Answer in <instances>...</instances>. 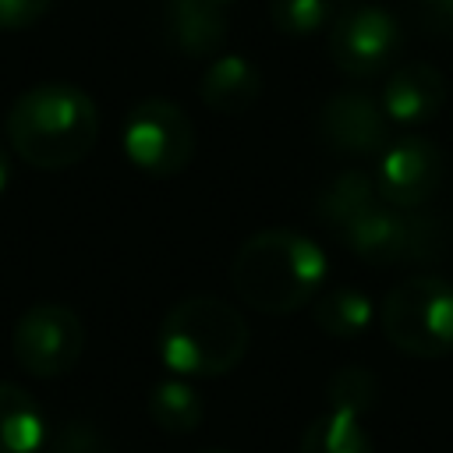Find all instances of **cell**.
I'll return each mask as SVG.
<instances>
[{
    "label": "cell",
    "instance_id": "obj_19",
    "mask_svg": "<svg viewBox=\"0 0 453 453\" xmlns=\"http://www.w3.org/2000/svg\"><path fill=\"white\" fill-rule=\"evenodd\" d=\"M350 4L354 0H269V21L276 32L290 39H304L333 25V18Z\"/></svg>",
    "mask_w": 453,
    "mask_h": 453
},
{
    "label": "cell",
    "instance_id": "obj_10",
    "mask_svg": "<svg viewBox=\"0 0 453 453\" xmlns=\"http://www.w3.org/2000/svg\"><path fill=\"white\" fill-rule=\"evenodd\" d=\"M315 131L340 156H379L389 138V117L368 92H333L319 106Z\"/></svg>",
    "mask_w": 453,
    "mask_h": 453
},
{
    "label": "cell",
    "instance_id": "obj_8",
    "mask_svg": "<svg viewBox=\"0 0 453 453\" xmlns=\"http://www.w3.org/2000/svg\"><path fill=\"white\" fill-rule=\"evenodd\" d=\"M400 25L379 4H350L329 25V60L347 78H372L393 64Z\"/></svg>",
    "mask_w": 453,
    "mask_h": 453
},
{
    "label": "cell",
    "instance_id": "obj_5",
    "mask_svg": "<svg viewBox=\"0 0 453 453\" xmlns=\"http://www.w3.org/2000/svg\"><path fill=\"white\" fill-rule=\"evenodd\" d=\"M120 145L127 163L138 166L142 173L173 177L195 156V127L177 103L163 96H149L127 110Z\"/></svg>",
    "mask_w": 453,
    "mask_h": 453
},
{
    "label": "cell",
    "instance_id": "obj_21",
    "mask_svg": "<svg viewBox=\"0 0 453 453\" xmlns=\"http://www.w3.org/2000/svg\"><path fill=\"white\" fill-rule=\"evenodd\" d=\"M50 11V0H0V28H28Z\"/></svg>",
    "mask_w": 453,
    "mask_h": 453
},
{
    "label": "cell",
    "instance_id": "obj_11",
    "mask_svg": "<svg viewBox=\"0 0 453 453\" xmlns=\"http://www.w3.org/2000/svg\"><path fill=\"white\" fill-rule=\"evenodd\" d=\"M382 110L396 127H425L446 103V78L435 64H403L382 85Z\"/></svg>",
    "mask_w": 453,
    "mask_h": 453
},
{
    "label": "cell",
    "instance_id": "obj_1",
    "mask_svg": "<svg viewBox=\"0 0 453 453\" xmlns=\"http://www.w3.org/2000/svg\"><path fill=\"white\" fill-rule=\"evenodd\" d=\"M4 127L21 163L35 170H67L96 149L99 110L85 88L42 81L11 103Z\"/></svg>",
    "mask_w": 453,
    "mask_h": 453
},
{
    "label": "cell",
    "instance_id": "obj_12",
    "mask_svg": "<svg viewBox=\"0 0 453 453\" xmlns=\"http://www.w3.org/2000/svg\"><path fill=\"white\" fill-rule=\"evenodd\" d=\"M166 39L184 57H216L230 35V21L212 0H163Z\"/></svg>",
    "mask_w": 453,
    "mask_h": 453
},
{
    "label": "cell",
    "instance_id": "obj_14",
    "mask_svg": "<svg viewBox=\"0 0 453 453\" xmlns=\"http://www.w3.org/2000/svg\"><path fill=\"white\" fill-rule=\"evenodd\" d=\"M379 191L372 173L365 170H340L315 198V216L319 223H326L333 234H340L343 226H350L357 216H365L372 205H379Z\"/></svg>",
    "mask_w": 453,
    "mask_h": 453
},
{
    "label": "cell",
    "instance_id": "obj_20",
    "mask_svg": "<svg viewBox=\"0 0 453 453\" xmlns=\"http://www.w3.org/2000/svg\"><path fill=\"white\" fill-rule=\"evenodd\" d=\"M326 403L336 411H350L357 418L372 414L379 403V382L368 368L361 365H343L340 372H333L329 386H326Z\"/></svg>",
    "mask_w": 453,
    "mask_h": 453
},
{
    "label": "cell",
    "instance_id": "obj_13",
    "mask_svg": "<svg viewBox=\"0 0 453 453\" xmlns=\"http://www.w3.org/2000/svg\"><path fill=\"white\" fill-rule=\"evenodd\" d=\"M262 96V74L258 67L241 57V53H226V57H216L202 81H198V99L212 110V113H223V117H237V113H248Z\"/></svg>",
    "mask_w": 453,
    "mask_h": 453
},
{
    "label": "cell",
    "instance_id": "obj_25",
    "mask_svg": "<svg viewBox=\"0 0 453 453\" xmlns=\"http://www.w3.org/2000/svg\"><path fill=\"white\" fill-rule=\"evenodd\" d=\"M205 453H226V449H205Z\"/></svg>",
    "mask_w": 453,
    "mask_h": 453
},
{
    "label": "cell",
    "instance_id": "obj_23",
    "mask_svg": "<svg viewBox=\"0 0 453 453\" xmlns=\"http://www.w3.org/2000/svg\"><path fill=\"white\" fill-rule=\"evenodd\" d=\"M7 180H11V152H7L4 145H0V195H4Z\"/></svg>",
    "mask_w": 453,
    "mask_h": 453
},
{
    "label": "cell",
    "instance_id": "obj_18",
    "mask_svg": "<svg viewBox=\"0 0 453 453\" xmlns=\"http://www.w3.org/2000/svg\"><path fill=\"white\" fill-rule=\"evenodd\" d=\"M297 453H375V446L357 414L329 407L326 414L308 421Z\"/></svg>",
    "mask_w": 453,
    "mask_h": 453
},
{
    "label": "cell",
    "instance_id": "obj_7",
    "mask_svg": "<svg viewBox=\"0 0 453 453\" xmlns=\"http://www.w3.org/2000/svg\"><path fill=\"white\" fill-rule=\"evenodd\" d=\"M11 350H14V361L28 375L60 379L78 365L85 350V326L78 311H71L67 304L42 301V304H32L14 322Z\"/></svg>",
    "mask_w": 453,
    "mask_h": 453
},
{
    "label": "cell",
    "instance_id": "obj_3",
    "mask_svg": "<svg viewBox=\"0 0 453 453\" xmlns=\"http://www.w3.org/2000/svg\"><path fill=\"white\" fill-rule=\"evenodd\" d=\"M244 315L216 294H191L177 301L159 326V357L173 375L216 379L237 368L248 354Z\"/></svg>",
    "mask_w": 453,
    "mask_h": 453
},
{
    "label": "cell",
    "instance_id": "obj_9",
    "mask_svg": "<svg viewBox=\"0 0 453 453\" xmlns=\"http://www.w3.org/2000/svg\"><path fill=\"white\" fill-rule=\"evenodd\" d=\"M442 177H446L442 149L414 131L389 142L375 156V170H372L379 198L393 209H421L442 188Z\"/></svg>",
    "mask_w": 453,
    "mask_h": 453
},
{
    "label": "cell",
    "instance_id": "obj_22",
    "mask_svg": "<svg viewBox=\"0 0 453 453\" xmlns=\"http://www.w3.org/2000/svg\"><path fill=\"white\" fill-rule=\"evenodd\" d=\"M428 25L442 35H453V0H421Z\"/></svg>",
    "mask_w": 453,
    "mask_h": 453
},
{
    "label": "cell",
    "instance_id": "obj_17",
    "mask_svg": "<svg viewBox=\"0 0 453 453\" xmlns=\"http://www.w3.org/2000/svg\"><path fill=\"white\" fill-rule=\"evenodd\" d=\"M375 308L372 301L357 290V287H333V290H319L311 301V322L336 340H350L361 336L372 322Z\"/></svg>",
    "mask_w": 453,
    "mask_h": 453
},
{
    "label": "cell",
    "instance_id": "obj_24",
    "mask_svg": "<svg viewBox=\"0 0 453 453\" xmlns=\"http://www.w3.org/2000/svg\"><path fill=\"white\" fill-rule=\"evenodd\" d=\"M212 4H219V7H226V4H234V0H212Z\"/></svg>",
    "mask_w": 453,
    "mask_h": 453
},
{
    "label": "cell",
    "instance_id": "obj_16",
    "mask_svg": "<svg viewBox=\"0 0 453 453\" xmlns=\"http://www.w3.org/2000/svg\"><path fill=\"white\" fill-rule=\"evenodd\" d=\"M145 407H149V418L163 432H170V435L195 432L202 425V414H205V400H202L198 386L188 375H166V379H159L149 389Z\"/></svg>",
    "mask_w": 453,
    "mask_h": 453
},
{
    "label": "cell",
    "instance_id": "obj_6",
    "mask_svg": "<svg viewBox=\"0 0 453 453\" xmlns=\"http://www.w3.org/2000/svg\"><path fill=\"white\" fill-rule=\"evenodd\" d=\"M347 251L372 265H393V262H414L432 258L442 244V230L435 216H411V209H393L386 202L372 205L365 216H357L350 226L336 234Z\"/></svg>",
    "mask_w": 453,
    "mask_h": 453
},
{
    "label": "cell",
    "instance_id": "obj_4",
    "mask_svg": "<svg viewBox=\"0 0 453 453\" xmlns=\"http://www.w3.org/2000/svg\"><path fill=\"white\" fill-rule=\"evenodd\" d=\"M379 326L386 340L411 357L453 354V283L428 273L400 280L382 297Z\"/></svg>",
    "mask_w": 453,
    "mask_h": 453
},
{
    "label": "cell",
    "instance_id": "obj_15",
    "mask_svg": "<svg viewBox=\"0 0 453 453\" xmlns=\"http://www.w3.org/2000/svg\"><path fill=\"white\" fill-rule=\"evenodd\" d=\"M46 418L32 393L0 379V453H39Z\"/></svg>",
    "mask_w": 453,
    "mask_h": 453
},
{
    "label": "cell",
    "instance_id": "obj_2",
    "mask_svg": "<svg viewBox=\"0 0 453 453\" xmlns=\"http://www.w3.org/2000/svg\"><path fill=\"white\" fill-rule=\"evenodd\" d=\"M326 255L315 241L297 230H258L251 234L234 262V294L262 315H290L315 301L326 283Z\"/></svg>",
    "mask_w": 453,
    "mask_h": 453
}]
</instances>
